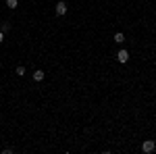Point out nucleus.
<instances>
[{
	"label": "nucleus",
	"mask_w": 156,
	"mask_h": 154,
	"mask_svg": "<svg viewBox=\"0 0 156 154\" xmlns=\"http://www.w3.org/2000/svg\"><path fill=\"white\" fill-rule=\"evenodd\" d=\"M2 40H4V31L0 29V42H2Z\"/></svg>",
	"instance_id": "10"
},
{
	"label": "nucleus",
	"mask_w": 156,
	"mask_h": 154,
	"mask_svg": "<svg viewBox=\"0 0 156 154\" xmlns=\"http://www.w3.org/2000/svg\"><path fill=\"white\" fill-rule=\"evenodd\" d=\"M15 73H17L19 77H23V75H25V67H23V65H19V67H17V71H15Z\"/></svg>",
	"instance_id": "6"
},
{
	"label": "nucleus",
	"mask_w": 156,
	"mask_h": 154,
	"mask_svg": "<svg viewBox=\"0 0 156 154\" xmlns=\"http://www.w3.org/2000/svg\"><path fill=\"white\" fill-rule=\"evenodd\" d=\"M15 152V148H4V150H2V154H12Z\"/></svg>",
	"instance_id": "9"
},
{
	"label": "nucleus",
	"mask_w": 156,
	"mask_h": 154,
	"mask_svg": "<svg viewBox=\"0 0 156 154\" xmlns=\"http://www.w3.org/2000/svg\"><path fill=\"white\" fill-rule=\"evenodd\" d=\"M115 42H117V44H123V42H125V36H123V34H115Z\"/></svg>",
	"instance_id": "5"
},
{
	"label": "nucleus",
	"mask_w": 156,
	"mask_h": 154,
	"mask_svg": "<svg viewBox=\"0 0 156 154\" xmlns=\"http://www.w3.org/2000/svg\"><path fill=\"white\" fill-rule=\"evenodd\" d=\"M2 31H11V23H9V21L2 23Z\"/></svg>",
	"instance_id": "8"
},
{
	"label": "nucleus",
	"mask_w": 156,
	"mask_h": 154,
	"mask_svg": "<svg viewBox=\"0 0 156 154\" xmlns=\"http://www.w3.org/2000/svg\"><path fill=\"white\" fill-rule=\"evenodd\" d=\"M6 6L9 9H17V0H6Z\"/></svg>",
	"instance_id": "7"
},
{
	"label": "nucleus",
	"mask_w": 156,
	"mask_h": 154,
	"mask_svg": "<svg viewBox=\"0 0 156 154\" xmlns=\"http://www.w3.org/2000/svg\"><path fill=\"white\" fill-rule=\"evenodd\" d=\"M34 79H36V81H42V79H44V71H42V69L34 71Z\"/></svg>",
	"instance_id": "4"
},
{
	"label": "nucleus",
	"mask_w": 156,
	"mask_h": 154,
	"mask_svg": "<svg viewBox=\"0 0 156 154\" xmlns=\"http://www.w3.org/2000/svg\"><path fill=\"white\" fill-rule=\"evenodd\" d=\"M117 60H119V63H127V60H129V52H127V50H119V52H117Z\"/></svg>",
	"instance_id": "3"
},
{
	"label": "nucleus",
	"mask_w": 156,
	"mask_h": 154,
	"mask_svg": "<svg viewBox=\"0 0 156 154\" xmlns=\"http://www.w3.org/2000/svg\"><path fill=\"white\" fill-rule=\"evenodd\" d=\"M142 150H144L146 154H152V152L156 150V144L152 142V140H146V142L142 144Z\"/></svg>",
	"instance_id": "1"
},
{
	"label": "nucleus",
	"mask_w": 156,
	"mask_h": 154,
	"mask_svg": "<svg viewBox=\"0 0 156 154\" xmlns=\"http://www.w3.org/2000/svg\"><path fill=\"white\" fill-rule=\"evenodd\" d=\"M56 15H67V2L65 0H60V2H56Z\"/></svg>",
	"instance_id": "2"
}]
</instances>
